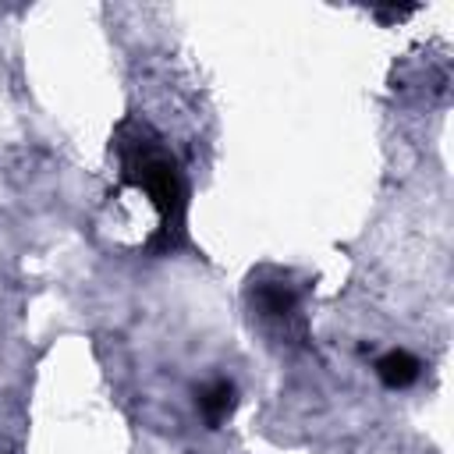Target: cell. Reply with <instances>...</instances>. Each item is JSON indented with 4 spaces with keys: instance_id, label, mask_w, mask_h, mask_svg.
Masks as SVG:
<instances>
[{
    "instance_id": "cell-1",
    "label": "cell",
    "mask_w": 454,
    "mask_h": 454,
    "mask_svg": "<svg viewBox=\"0 0 454 454\" xmlns=\"http://www.w3.org/2000/svg\"><path fill=\"white\" fill-rule=\"evenodd\" d=\"M110 149L117 153L121 181L135 192H145L149 202L156 206L160 227L149 238V252H174L177 245H184V238H188V227H184L188 223V181H184L177 156L163 142V135L138 117H124L114 128Z\"/></svg>"
},
{
    "instance_id": "cell-2",
    "label": "cell",
    "mask_w": 454,
    "mask_h": 454,
    "mask_svg": "<svg viewBox=\"0 0 454 454\" xmlns=\"http://www.w3.org/2000/svg\"><path fill=\"white\" fill-rule=\"evenodd\" d=\"M252 305L259 309V316L277 319V323H287L298 316V294L284 280H259L252 287Z\"/></svg>"
},
{
    "instance_id": "cell-3",
    "label": "cell",
    "mask_w": 454,
    "mask_h": 454,
    "mask_svg": "<svg viewBox=\"0 0 454 454\" xmlns=\"http://www.w3.org/2000/svg\"><path fill=\"white\" fill-rule=\"evenodd\" d=\"M419 372H422L419 358H415L411 351H401V348L387 351V355L376 362V376H380L387 387H394V390H401V387H411V383L419 380Z\"/></svg>"
},
{
    "instance_id": "cell-4",
    "label": "cell",
    "mask_w": 454,
    "mask_h": 454,
    "mask_svg": "<svg viewBox=\"0 0 454 454\" xmlns=\"http://www.w3.org/2000/svg\"><path fill=\"white\" fill-rule=\"evenodd\" d=\"M199 411L206 415L209 426L223 422L234 411V383L231 380H213L209 387L199 390Z\"/></svg>"
}]
</instances>
